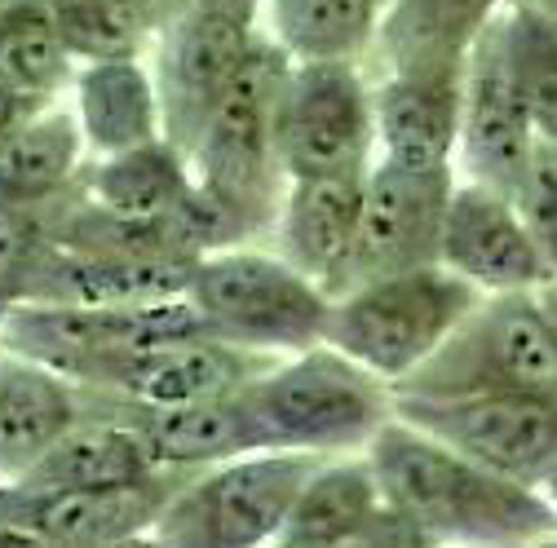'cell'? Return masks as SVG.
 Instances as JSON below:
<instances>
[{
    "mask_svg": "<svg viewBox=\"0 0 557 548\" xmlns=\"http://www.w3.org/2000/svg\"><path fill=\"white\" fill-rule=\"evenodd\" d=\"M261 27L235 23L226 14L190 5L182 18H173L156 40V85H160V107H164V137L190 155L199 128L208 124L213 107L222 102L226 85L235 80L239 62Z\"/></svg>",
    "mask_w": 557,
    "mask_h": 548,
    "instance_id": "obj_16",
    "label": "cell"
},
{
    "mask_svg": "<svg viewBox=\"0 0 557 548\" xmlns=\"http://www.w3.org/2000/svg\"><path fill=\"white\" fill-rule=\"evenodd\" d=\"M186 301L213 336L270 359L319 346L332 314L327 288H319L284 252L252 244L199 252L186 279Z\"/></svg>",
    "mask_w": 557,
    "mask_h": 548,
    "instance_id": "obj_4",
    "label": "cell"
},
{
    "mask_svg": "<svg viewBox=\"0 0 557 548\" xmlns=\"http://www.w3.org/2000/svg\"><path fill=\"white\" fill-rule=\"evenodd\" d=\"M500 49L535 137L557 142V14L540 0H513L500 14Z\"/></svg>",
    "mask_w": 557,
    "mask_h": 548,
    "instance_id": "obj_29",
    "label": "cell"
},
{
    "mask_svg": "<svg viewBox=\"0 0 557 548\" xmlns=\"http://www.w3.org/2000/svg\"><path fill=\"white\" fill-rule=\"evenodd\" d=\"M81 182H85V199L133 222H173L186 213L195 195L190 155L173 137H156V142H143L133 151L89 160Z\"/></svg>",
    "mask_w": 557,
    "mask_h": 548,
    "instance_id": "obj_25",
    "label": "cell"
},
{
    "mask_svg": "<svg viewBox=\"0 0 557 548\" xmlns=\"http://www.w3.org/2000/svg\"><path fill=\"white\" fill-rule=\"evenodd\" d=\"M89 169L72 107H45L0 147V199L14 209H53Z\"/></svg>",
    "mask_w": 557,
    "mask_h": 548,
    "instance_id": "obj_26",
    "label": "cell"
},
{
    "mask_svg": "<svg viewBox=\"0 0 557 548\" xmlns=\"http://www.w3.org/2000/svg\"><path fill=\"white\" fill-rule=\"evenodd\" d=\"M535 124L509 80L500 18L486 27L465 58V102H460V142H456V177L482 182L492 190L513 195L531 155Z\"/></svg>",
    "mask_w": 557,
    "mask_h": 548,
    "instance_id": "obj_15",
    "label": "cell"
},
{
    "mask_svg": "<svg viewBox=\"0 0 557 548\" xmlns=\"http://www.w3.org/2000/svg\"><path fill=\"white\" fill-rule=\"evenodd\" d=\"M323 456L306 451H244L195 469L169 496L151 539L186 548H257L278 544L288 509Z\"/></svg>",
    "mask_w": 557,
    "mask_h": 548,
    "instance_id": "obj_8",
    "label": "cell"
},
{
    "mask_svg": "<svg viewBox=\"0 0 557 548\" xmlns=\"http://www.w3.org/2000/svg\"><path fill=\"white\" fill-rule=\"evenodd\" d=\"M509 199L522 213L535 248L548 261L553 284H557V142H535V155Z\"/></svg>",
    "mask_w": 557,
    "mask_h": 548,
    "instance_id": "obj_32",
    "label": "cell"
},
{
    "mask_svg": "<svg viewBox=\"0 0 557 548\" xmlns=\"http://www.w3.org/2000/svg\"><path fill=\"white\" fill-rule=\"evenodd\" d=\"M284 177H363L376 164L372 85L355 58H306L288 66L278 98Z\"/></svg>",
    "mask_w": 557,
    "mask_h": 548,
    "instance_id": "obj_9",
    "label": "cell"
},
{
    "mask_svg": "<svg viewBox=\"0 0 557 548\" xmlns=\"http://www.w3.org/2000/svg\"><path fill=\"white\" fill-rule=\"evenodd\" d=\"M478 297L443 261L372 274L332 297L323 340L394 389L456 332Z\"/></svg>",
    "mask_w": 557,
    "mask_h": 548,
    "instance_id": "obj_5",
    "label": "cell"
},
{
    "mask_svg": "<svg viewBox=\"0 0 557 548\" xmlns=\"http://www.w3.org/2000/svg\"><path fill=\"white\" fill-rule=\"evenodd\" d=\"M509 389H557V327L540 292H492L394 394L469 398Z\"/></svg>",
    "mask_w": 557,
    "mask_h": 548,
    "instance_id": "obj_7",
    "label": "cell"
},
{
    "mask_svg": "<svg viewBox=\"0 0 557 548\" xmlns=\"http://www.w3.org/2000/svg\"><path fill=\"white\" fill-rule=\"evenodd\" d=\"M540 491L548 496V505H553V513H557V469H553V473L544 477V487H540Z\"/></svg>",
    "mask_w": 557,
    "mask_h": 548,
    "instance_id": "obj_38",
    "label": "cell"
},
{
    "mask_svg": "<svg viewBox=\"0 0 557 548\" xmlns=\"http://www.w3.org/2000/svg\"><path fill=\"white\" fill-rule=\"evenodd\" d=\"M438 261L460 274L482 297L492 292H540L553 284L548 261L535 248L522 213L505 190H492L482 182L456 177Z\"/></svg>",
    "mask_w": 557,
    "mask_h": 548,
    "instance_id": "obj_13",
    "label": "cell"
},
{
    "mask_svg": "<svg viewBox=\"0 0 557 548\" xmlns=\"http://www.w3.org/2000/svg\"><path fill=\"white\" fill-rule=\"evenodd\" d=\"M288 548H336V544H421L407 518L385 500L368 451L323 456L301 483L288 522L278 531Z\"/></svg>",
    "mask_w": 557,
    "mask_h": 548,
    "instance_id": "obj_17",
    "label": "cell"
},
{
    "mask_svg": "<svg viewBox=\"0 0 557 548\" xmlns=\"http://www.w3.org/2000/svg\"><path fill=\"white\" fill-rule=\"evenodd\" d=\"M40 239H45V209H14V203L0 199V319L18 301Z\"/></svg>",
    "mask_w": 557,
    "mask_h": 548,
    "instance_id": "obj_33",
    "label": "cell"
},
{
    "mask_svg": "<svg viewBox=\"0 0 557 548\" xmlns=\"http://www.w3.org/2000/svg\"><path fill=\"white\" fill-rule=\"evenodd\" d=\"M540 301H544V310H548V319H553V327H557V284L540 288Z\"/></svg>",
    "mask_w": 557,
    "mask_h": 548,
    "instance_id": "obj_37",
    "label": "cell"
},
{
    "mask_svg": "<svg viewBox=\"0 0 557 548\" xmlns=\"http://www.w3.org/2000/svg\"><path fill=\"white\" fill-rule=\"evenodd\" d=\"M199 10H213V14H226L235 23H248V27H261V14H265V0H190Z\"/></svg>",
    "mask_w": 557,
    "mask_h": 548,
    "instance_id": "obj_35",
    "label": "cell"
},
{
    "mask_svg": "<svg viewBox=\"0 0 557 548\" xmlns=\"http://www.w3.org/2000/svg\"><path fill=\"white\" fill-rule=\"evenodd\" d=\"M10 5H14V0H0V14H5V10H10Z\"/></svg>",
    "mask_w": 557,
    "mask_h": 548,
    "instance_id": "obj_39",
    "label": "cell"
},
{
    "mask_svg": "<svg viewBox=\"0 0 557 548\" xmlns=\"http://www.w3.org/2000/svg\"><path fill=\"white\" fill-rule=\"evenodd\" d=\"M265 363L270 354H252L213 332H199V336L169 340V346H156L147 354L128 359L102 394L128 407H186V402L235 394Z\"/></svg>",
    "mask_w": 557,
    "mask_h": 548,
    "instance_id": "obj_20",
    "label": "cell"
},
{
    "mask_svg": "<svg viewBox=\"0 0 557 548\" xmlns=\"http://www.w3.org/2000/svg\"><path fill=\"white\" fill-rule=\"evenodd\" d=\"M128 5H133L137 14H143V18L156 27V36H160L173 18H182V14L190 10V0H128Z\"/></svg>",
    "mask_w": 557,
    "mask_h": 548,
    "instance_id": "obj_36",
    "label": "cell"
},
{
    "mask_svg": "<svg viewBox=\"0 0 557 548\" xmlns=\"http://www.w3.org/2000/svg\"><path fill=\"white\" fill-rule=\"evenodd\" d=\"M239 389L222 394V398L186 402V407H128L124 402L120 416L143 434L156 469L195 473L208 464H222L231 456L257 451L252 421H248V407H244Z\"/></svg>",
    "mask_w": 557,
    "mask_h": 548,
    "instance_id": "obj_23",
    "label": "cell"
},
{
    "mask_svg": "<svg viewBox=\"0 0 557 548\" xmlns=\"http://www.w3.org/2000/svg\"><path fill=\"white\" fill-rule=\"evenodd\" d=\"M199 332L208 327L186 297L107 301V306L14 301L5 319H0V346L102 394L128 359Z\"/></svg>",
    "mask_w": 557,
    "mask_h": 548,
    "instance_id": "obj_6",
    "label": "cell"
},
{
    "mask_svg": "<svg viewBox=\"0 0 557 548\" xmlns=\"http://www.w3.org/2000/svg\"><path fill=\"white\" fill-rule=\"evenodd\" d=\"M85 394L81 381L0 346V487L18 483L66 429L89 416Z\"/></svg>",
    "mask_w": 557,
    "mask_h": 548,
    "instance_id": "obj_21",
    "label": "cell"
},
{
    "mask_svg": "<svg viewBox=\"0 0 557 548\" xmlns=\"http://www.w3.org/2000/svg\"><path fill=\"white\" fill-rule=\"evenodd\" d=\"M451 186H456V169H416L394 160H376L368 169L355 284L372 279V274L438 261Z\"/></svg>",
    "mask_w": 557,
    "mask_h": 548,
    "instance_id": "obj_14",
    "label": "cell"
},
{
    "mask_svg": "<svg viewBox=\"0 0 557 548\" xmlns=\"http://www.w3.org/2000/svg\"><path fill=\"white\" fill-rule=\"evenodd\" d=\"M239 398L248 407L257 451H368L376 429L394 416V389L327 340L270 359Z\"/></svg>",
    "mask_w": 557,
    "mask_h": 548,
    "instance_id": "obj_3",
    "label": "cell"
},
{
    "mask_svg": "<svg viewBox=\"0 0 557 548\" xmlns=\"http://www.w3.org/2000/svg\"><path fill=\"white\" fill-rule=\"evenodd\" d=\"M394 416L451 443L478 464L544 487L557 469V389H509L469 398L394 394Z\"/></svg>",
    "mask_w": 557,
    "mask_h": 548,
    "instance_id": "obj_10",
    "label": "cell"
},
{
    "mask_svg": "<svg viewBox=\"0 0 557 548\" xmlns=\"http://www.w3.org/2000/svg\"><path fill=\"white\" fill-rule=\"evenodd\" d=\"M513 0H389L381 36L385 62L398 58H469L473 40L492 27Z\"/></svg>",
    "mask_w": 557,
    "mask_h": 548,
    "instance_id": "obj_28",
    "label": "cell"
},
{
    "mask_svg": "<svg viewBox=\"0 0 557 548\" xmlns=\"http://www.w3.org/2000/svg\"><path fill=\"white\" fill-rule=\"evenodd\" d=\"M76 58L66 49L45 0H14L0 14V85L58 102L62 89H72Z\"/></svg>",
    "mask_w": 557,
    "mask_h": 548,
    "instance_id": "obj_30",
    "label": "cell"
},
{
    "mask_svg": "<svg viewBox=\"0 0 557 548\" xmlns=\"http://www.w3.org/2000/svg\"><path fill=\"white\" fill-rule=\"evenodd\" d=\"M72 115L85 133L89 160L120 155L164 137V107L156 72L143 58H98L76 62L72 76Z\"/></svg>",
    "mask_w": 557,
    "mask_h": 548,
    "instance_id": "obj_22",
    "label": "cell"
},
{
    "mask_svg": "<svg viewBox=\"0 0 557 548\" xmlns=\"http://www.w3.org/2000/svg\"><path fill=\"white\" fill-rule=\"evenodd\" d=\"M288 66L293 58L261 27L190 147L195 217L208 252L248 244V235L270 226L278 213V195L288 186L278 164V98Z\"/></svg>",
    "mask_w": 557,
    "mask_h": 548,
    "instance_id": "obj_2",
    "label": "cell"
},
{
    "mask_svg": "<svg viewBox=\"0 0 557 548\" xmlns=\"http://www.w3.org/2000/svg\"><path fill=\"white\" fill-rule=\"evenodd\" d=\"M186 473H156L120 487H72V491H14L0 487V535L36 544H133L151 539L169 496Z\"/></svg>",
    "mask_w": 557,
    "mask_h": 548,
    "instance_id": "obj_11",
    "label": "cell"
},
{
    "mask_svg": "<svg viewBox=\"0 0 557 548\" xmlns=\"http://www.w3.org/2000/svg\"><path fill=\"white\" fill-rule=\"evenodd\" d=\"M389 0H265L261 27L293 62L363 58L385 23Z\"/></svg>",
    "mask_w": 557,
    "mask_h": 548,
    "instance_id": "obj_27",
    "label": "cell"
},
{
    "mask_svg": "<svg viewBox=\"0 0 557 548\" xmlns=\"http://www.w3.org/2000/svg\"><path fill=\"white\" fill-rule=\"evenodd\" d=\"M465 58H398L372 80L376 160L456 169Z\"/></svg>",
    "mask_w": 557,
    "mask_h": 548,
    "instance_id": "obj_12",
    "label": "cell"
},
{
    "mask_svg": "<svg viewBox=\"0 0 557 548\" xmlns=\"http://www.w3.org/2000/svg\"><path fill=\"white\" fill-rule=\"evenodd\" d=\"M45 5L76 62L143 58L156 40V27L128 0H45Z\"/></svg>",
    "mask_w": 557,
    "mask_h": 548,
    "instance_id": "obj_31",
    "label": "cell"
},
{
    "mask_svg": "<svg viewBox=\"0 0 557 548\" xmlns=\"http://www.w3.org/2000/svg\"><path fill=\"white\" fill-rule=\"evenodd\" d=\"M195 257H115V252H81L62 248L49 235L40 239L18 301H76V306H107V301H156V297H186Z\"/></svg>",
    "mask_w": 557,
    "mask_h": 548,
    "instance_id": "obj_19",
    "label": "cell"
},
{
    "mask_svg": "<svg viewBox=\"0 0 557 548\" xmlns=\"http://www.w3.org/2000/svg\"><path fill=\"white\" fill-rule=\"evenodd\" d=\"M156 469L143 434L124 416H85L76 429H66L18 483L14 491H72V487H120L143 483Z\"/></svg>",
    "mask_w": 557,
    "mask_h": 548,
    "instance_id": "obj_24",
    "label": "cell"
},
{
    "mask_svg": "<svg viewBox=\"0 0 557 548\" xmlns=\"http://www.w3.org/2000/svg\"><path fill=\"white\" fill-rule=\"evenodd\" d=\"M45 107H53V102H45V98H32V94H18V89H5L0 85V147L10 142V137L32 120V115H40Z\"/></svg>",
    "mask_w": 557,
    "mask_h": 548,
    "instance_id": "obj_34",
    "label": "cell"
},
{
    "mask_svg": "<svg viewBox=\"0 0 557 548\" xmlns=\"http://www.w3.org/2000/svg\"><path fill=\"white\" fill-rule=\"evenodd\" d=\"M368 460L385 500L407 518L421 544L513 548L557 539V513L540 487L478 464L403 416H389L376 429Z\"/></svg>",
    "mask_w": 557,
    "mask_h": 548,
    "instance_id": "obj_1",
    "label": "cell"
},
{
    "mask_svg": "<svg viewBox=\"0 0 557 548\" xmlns=\"http://www.w3.org/2000/svg\"><path fill=\"white\" fill-rule=\"evenodd\" d=\"M363 177H288L278 195V252L306 270L332 297L355 284L359 226H363Z\"/></svg>",
    "mask_w": 557,
    "mask_h": 548,
    "instance_id": "obj_18",
    "label": "cell"
}]
</instances>
